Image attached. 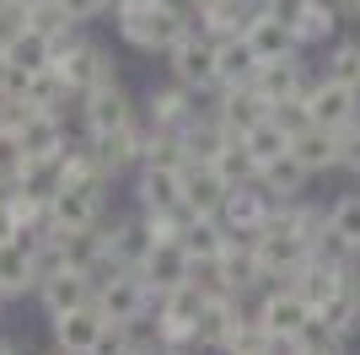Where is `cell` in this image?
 <instances>
[{"label": "cell", "mask_w": 360, "mask_h": 355, "mask_svg": "<svg viewBox=\"0 0 360 355\" xmlns=\"http://www.w3.org/2000/svg\"><path fill=\"white\" fill-rule=\"evenodd\" d=\"M188 27H194L188 6H178V0H119L113 6V32L135 54H167Z\"/></svg>", "instance_id": "cell-1"}, {"label": "cell", "mask_w": 360, "mask_h": 355, "mask_svg": "<svg viewBox=\"0 0 360 355\" xmlns=\"http://www.w3.org/2000/svg\"><path fill=\"white\" fill-rule=\"evenodd\" d=\"M54 70H60L65 81H70V92L81 97V92L113 81V75H119V59H113L108 44H97V38H86L81 27H70V32L54 38Z\"/></svg>", "instance_id": "cell-2"}, {"label": "cell", "mask_w": 360, "mask_h": 355, "mask_svg": "<svg viewBox=\"0 0 360 355\" xmlns=\"http://www.w3.org/2000/svg\"><path fill=\"white\" fill-rule=\"evenodd\" d=\"M108 216V183L103 178H65L54 199H49V226L81 232V226H103Z\"/></svg>", "instance_id": "cell-3"}, {"label": "cell", "mask_w": 360, "mask_h": 355, "mask_svg": "<svg viewBox=\"0 0 360 355\" xmlns=\"http://www.w3.org/2000/svg\"><path fill=\"white\" fill-rule=\"evenodd\" d=\"M162 59H167V75H172V81H183L188 92H199V97L221 92V70H215V38H205L199 27H188Z\"/></svg>", "instance_id": "cell-4"}, {"label": "cell", "mask_w": 360, "mask_h": 355, "mask_svg": "<svg viewBox=\"0 0 360 355\" xmlns=\"http://www.w3.org/2000/svg\"><path fill=\"white\" fill-rule=\"evenodd\" d=\"M91 301H97V312L108 323H129V318L156 307V291H150V280L140 269H108V275H97V296Z\"/></svg>", "instance_id": "cell-5"}, {"label": "cell", "mask_w": 360, "mask_h": 355, "mask_svg": "<svg viewBox=\"0 0 360 355\" xmlns=\"http://www.w3.org/2000/svg\"><path fill=\"white\" fill-rule=\"evenodd\" d=\"M75 108H81V130L86 135H108V130H124V124L140 118V97L124 87L119 75L103 81V87H91V92H81Z\"/></svg>", "instance_id": "cell-6"}, {"label": "cell", "mask_w": 360, "mask_h": 355, "mask_svg": "<svg viewBox=\"0 0 360 355\" xmlns=\"http://www.w3.org/2000/svg\"><path fill=\"white\" fill-rule=\"evenodd\" d=\"M199 113H205V108H199V92H188L183 81H172V75H167V87H150L146 97H140L146 130H178L183 135Z\"/></svg>", "instance_id": "cell-7"}, {"label": "cell", "mask_w": 360, "mask_h": 355, "mask_svg": "<svg viewBox=\"0 0 360 355\" xmlns=\"http://www.w3.org/2000/svg\"><path fill=\"white\" fill-rule=\"evenodd\" d=\"M97 237H103V275L108 269H140V259H146L150 248V221L146 216H124V221L113 226H97Z\"/></svg>", "instance_id": "cell-8"}, {"label": "cell", "mask_w": 360, "mask_h": 355, "mask_svg": "<svg viewBox=\"0 0 360 355\" xmlns=\"http://www.w3.org/2000/svg\"><path fill=\"white\" fill-rule=\"evenodd\" d=\"M307 118L323 124V130H345L360 118V92L345 87V81H333V75H317L312 87H307Z\"/></svg>", "instance_id": "cell-9"}, {"label": "cell", "mask_w": 360, "mask_h": 355, "mask_svg": "<svg viewBox=\"0 0 360 355\" xmlns=\"http://www.w3.org/2000/svg\"><path fill=\"white\" fill-rule=\"evenodd\" d=\"M32 296H38L44 318H60V312L86 307L91 296H97V275H86V269H44V280H38Z\"/></svg>", "instance_id": "cell-10"}, {"label": "cell", "mask_w": 360, "mask_h": 355, "mask_svg": "<svg viewBox=\"0 0 360 355\" xmlns=\"http://www.w3.org/2000/svg\"><path fill=\"white\" fill-rule=\"evenodd\" d=\"M11 130H16V140H22L27 156H60L70 146V130H65L60 108H22Z\"/></svg>", "instance_id": "cell-11"}, {"label": "cell", "mask_w": 360, "mask_h": 355, "mask_svg": "<svg viewBox=\"0 0 360 355\" xmlns=\"http://www.w3.org/2000/svg\"><path fill=\"white\" fill-rule=\"evenodd\" d=\"M274 216V199H269V189L264 183H237V189H226V205H221V226L231 237H253L258 226Z\"/></svg>", "instance_id": "cell-12"}, {"label": "cell", "mask_w": 360, "mask_h": 355, "mask_svg": "<svg viewBox=\"0 0 360 355\" xmlns=\"http://www.w3.org/2000/svg\"><path fill=\"white\" fill-rule=\"evenodd\" d=\"M103 328H108V318L97 312V301L49 318V334H54V350H60V355H91L97 340H103Z\"/></svg>", "instance_id": "cell-13"}, {"label": "cell", "mask_w": 360, "mask_h": 355, "mask_svg": "<svg viewBox=\"0 0 360 355\" xmlns=\"http://www.w3.org/2000/svg\"><path fill=\"white\" fill-rule=\"evenodd\" d=\"M146 118H135V124H124V130H108V135H86L91 146H97V162H103L108 178L119 173H135L140 162H146Z\"/></svg>", "instance_id": "cell-14"}, {"label": "cell", "mask_w": 360, "mask_h": 355, "mask_svg": "<svg viewBox=\"0 0 360 355\" xmlns=\"http://www.w3.org/2000/svg\"><path fill=\"white\" fill-rule=\"evenodd\" d=\"M199 307H205V296L194 291V285L183 280V285H172V291H162L156 296V328H162V340L167 344H188L194 340V318H199Z\"/></svg>", "instance_id": "cell-15"}, {"label": "cell", "mask_w": 360, "mask_h": 355, "mask_svg": "<svg viewBox=\"0 0 360 355\" xmlns=\"http://www.w3.org/2000/svg\"><path fill=\"white\" fill-rule=\"evenodd\" d=\"M242 312H248V301H242V296H210V301L199 307V318H194V340H188V350H210V355H221Z\"/></svg>", "instance_id": "cell-16"}, {"label": "cell", "mask_w": 360, "mask_h": 355, "mask_svg": "<svg viewBox=\"0 0 360 355\" xmlns=\"http://www.w3.org/2000/svg\"><path fill=\"white\" fill-rule=\"evenodd\" d=\"M248 87L264 97V103H290V97H307V87H312V75H307V59L290 54V59H264L258 65V75L248 81Z\"/></svg>", "instance_id": "cell-17"}, {"label": "cell", "mask_w": 360, "mask_h": 355, "mask_svg": "<svg viewBox=\"0 0 360 355\" xmlns=\"http://www.w3.org/2000/svg\"><path fill=\"white\" fill-rule=\"evenodd\" d=\"M135 205L146 216L183 205V167H162V162H140L135 167Z\"/></svg>", "instance_id": "cell-18"}, {"label": "cell", "mask_w": 360, "mask_h": 355, "mask_svg": "<svg viewBox=\"0 0 360 355\" xmlns=\"http://www.w3.org/2000/svg\"><path fill=\"white\" fill-rule=\"evenodd\" d=\"M188 248H183V237H150V248H146V259H140V275L150 280V291L162 296V291H172V285H183L188 280Z\"/></svg>", "instance_id": "cell-19"}, {"label": "cell", "mask_w": 360, "mask_h": 355, "mask_svg": "<svg viewBox=\"0 0 360 355\" xmlns=\"http://www.w3.org/2000/svg\"><path fill=\"white\" fill-rule=\"evenodd\" d=\"M44 280V264H38V253L11 237V242H0V301H22L27 291H38Z\"/></svg>", "instance_id": "cell-20"}, {"label": "cell", "mask_w": 360, "mask_h": 355, "mask_svg": "<svg viewBox=\"0 0 360 355\" xmlns=\"http://www.w3.org/2000/svg\"><path fill=\"white\" fill-rule=\"evenodd\" d=\"M258 11V0H188V22H194L205 38H231V32L248 27V16Z\"/></svg>", "instance_id": "cell-21"}, {"label": "cell", "mask_w": 360, "mask_h": 355, "mask_svg": "<svg viewBox=\"0 0 360 355\" xmlns=\"http://www.w3.org/2000/svg\"><path fill=\"white\" fill-rule=\"evenodd\" d=\"M210 113H215V124H221L226 135H248L253 124L269 118V103H264L253 87H221L215 103H210Z\"/></svg>", "instance_id": "cell-22"}, {"label": "cell", "mask_w": 360, "mask_h": 355, "mask_svg": "<svg viewBox=\"0 0 360 355\" xmlns=\"http://www.w3.org/2000/svg\"><path fill=\"white\" fill-rule=\"evenodd\" d=\"M226 189H231V183H226L210 162H188L183 167V205L194 210V216H215V221H221Z\"/></svg>", "instance_id": "cell-23"}, {"label": "cell", "mask_w": 360, "mask_h": 355, "mask_svg": "<svg viewBox=\"0 0 360 355\" xmlns=\"http://www.w3.org/2000/svg\"><path fill=\"white\" fill-rule=\"evenodd\" d=\"M290 156H296L301 167L312 178L333 173L339 167V130H323V124H301L296 135H290Z\"/></svg>", "instance_id": "cell-24"}, {"label": "cell", "mask_w": 360, "mask_h": 355, "mask_svg": "<svg viewBox=\"0 0 360 355\" xmlns=\"http://www.w3.org/2000/svg\"><path fill=\"white\" fill-rule=\"evenodd\" d=\"M242 38L253 44V54H258V65L264 59H290V54H301V44H296V32L280 22V16H269L264 6H258L253 16H248V27H242Z\"/></svg>", "instance_id": "cell-25"}, {"label": "cell", "mask_w": 360, "mask_h": 355, "mask_svg": "<svg viewBox=\"0 0 360 355\" xmlns=\"http://www.w3.org/2000/svg\"><path fill=\"white\" fill-rule=\"evenodd\" d=\"M258 183L269 189V199L274 205H290V199H307V189H312V173L296 162V156H274V162H264L258 167Z\"/></svg>", "instance_id": "cell-26"}, {"label": "cell", "mask_w": 360, "mask_h": 355, "mask_svg": "<svg viewBox=\"0 0 360 355\" xmlns=\"http://www.w3.org/2000/svg\"><path fill=\"white\" fill-rule=\"evenodd\" d=\"M215 70H221V87H248V81L258 75V54H253V44H248L242 32L221 38V44H215Z\"/></svg>", "instance_id": "cell-27"}, {"label": "cell", "mask_w": 360, "mask_h": 355, "mask_svg": "<svg viewBox=\"0 0 360 355\" xmlns=\"http://www.w3.org/2000/svg\"><path fill=\"white\" fill-rule=\"evenodd\" d=\"M339 22H345V16L333 11L328 0H312V6L301 11V22H296L290 32H296V44H301V49H328L333 38H339Z\"/></svg>", "instance_id": "cell-28"}, {"label": "cell", "mask_w": 360, "mask_h": 355, "mask_svg": "<svg viewBox=\"0 0 360 355\" xmlns=\"http://www.w3.org/2000/svg\"><path fill=\"white\" fill-rule=\"evenodd\" d=\"M210 167L226 178V183H231V189H237V183H253V178H258V162H253V151L242 146V135H226L221 146H215Z\"/></svg>", "instance_id": "cell-29"}, {"label": "cell", "mask_w": 360, "mask_h": 355, "mask_svg": "<svg viewBox=\"0 0 360 355\" xmlns=\"http://www.w3.org/2000/svg\"><path fill=\"white\" fill-rule=\"evenodd\" d=\"M226 242H231V232H226L215 216H194V221L183 226V248H188V259H221Z\"/></svg>", "instance_id": "cell-30"}, {"label": "cell", "mask_w": 360, "mask_h": 355, "mask_svg": "<svg viewBox=\"0 0 360 355\" xmlns=\"http://www.w3.org/2000/svg\"><path fill=\"white\" fill-rule=\"evenodd\" d=\"M65 103H75V92H70V81H65L54 65H44V70L27 75V108H60L65 113Z\"/></svg>", "instance_id": "cell-31"}, {"label": "cell", "mask_w": 360, "mask_h": 355, "mask_svg": "<svg viewBox=\"0 0 360 355\" xmlns=\"http://www.w3.org/2000/svg\"><path fill=\"white\" fill-rule=\"evenodd\" d=\"M242 146L253 151V162L264 167V162H274V156H285V151H290V130L280 124V118H264V124H253V130L242 135Z\"/></svg>", "instance_id": "cell-32"}, {"label": "cell", "mask_w": 360, "mask_h": 355, "mask_svg": "<svg viewBox=\"0 0 360 355\" xmlns=\"http://www.w3.org/2000/svg\"><path fill=\"white\" fill-rule=\"evenodd\" d=\"M323 75H333V81L360 92V38H333L328 59H323Z\"/></svg>", "instance_id": "cell-33"}, {"label": "cell", "mask_w": 360, "mask_h": 355, "mask_svg": "<svg viewBox=\"0 0 360 355\" xmlns=\"http://www.w3.org/2000/svg\"><path fill=\"white\" fill-rule=\"evenodd\" d=\"M11 65H22V70H44V65H54V44H49L44 32H32V27H22V32H11Z\"/></svg>", "instance_id": "cell-34"}, {"label": "cell", "mask_w": 360, "mask_h": 355, "mask_svg": "<svg viewBox=\"0 0 360 355\" xmlns=\"http://www.w3.org/2000/svg\"><path fill=\"white\" fill-rule=\"evenodd\" d=\"M296 344H301L307 355H345V344H349V340L328 323V318H323V312H312V318H307V328L296 334Z\"/></svg>", "instance_id": "cell-35"}, {"label": "cell", "mask_w": 360, "mask_h": 355, "mask_svg": "<svg viewBox=\"0 0 360 355\" xmlns=\"http://www.w3.org/2000/svg\"><path fill=\"white\" fill-rule=\"evenodd\" d=\"M22 167H27V151H22L16 130H0V189H11L22 178Z\"/></svg>", "instance_id": "cell-36"}, {"label": "cell", "mask_w": 360, "mask_h": 355, "mask_svg": "<svg viewBox=\"0 0 360 355\" xmlns=\"http://www.w3.org/2000/svg\"><path fill=\"white\" fill-rule=\"evenodd\" d=\"M60 6L70 11V22H75V27H91L97 16H108V11H113V0H60Z\"/></svg>", "instance_id": "cell-37"}, {"label": "cell", "mask_w": 360, "mask_h": 355, "mask_svg": "<svg viewBox=\"0 0 360 355\" xmlns=\"http://www.w3.org/2000/svg\"><path fill=\"white\" fill-rule=\"evenodd\" d=\"M27 27V0H0V32H22Z\"/></svg>", "instance_id": "cell-38"}, {"label": "cell", "mask_w": 360, "mask_h": 355, "mask_svg": "<svg viewBox=\"0 0 360 355\" xmlns=\"http://www.w3.org/2000/svg\"><path fill=\"white\" fill-rule=\"evenodd\" d=\"M16 232H22V216H16V205H11V194L0 189V242H11Z\"/></svg>", "instance_id": "cell-39"}, {"label": "cell", "mask_w": 360, "mask_h": 355, "mask_svg": "<svg viewBox=\"0 0 360 355\" xmlns=\"http://www.w3.org/2000/svg\"><path fill=\"white\" fill-rule=\"evenodd\" d=\"M328 6L345 16V22H355V16H360V0H328Z\"/></svg>", "instance_id": "cell-40"}, {"label": "cell", "mask_w": 360, "mask_h": 355, "mask_svg": "<svg viewBox=\"0 0 360 355\" xmlns=\"http://www.w3.org/2000/svg\"><path fill=\"white\" fill-rule=\"evenodd\" d=\"M146 355H188V344H167V340H162V344H150Z\"/></svg>", "instance_id": "cell-41"}, {"label": "cell", "mask_w": 360, "mask_h": 355, "mask_svg": "<svg viewBox=\"0 0 360 355\" xmlns=\"http://www.w3.org/2000/svg\"><path fill=\"white\" fill-rule=\"evenodd\" d=\"M11 65V32H0V70Z\"/></svg>", "instance_id": "cell-42"}, {"label": "cell", "mask_w": 360, "mask_h": 355, "mask_svg": "<svg viewBox=\"0 0 360 355\" xmlns=\"http://www.w3.org/2000/svg\"><path fill=\"white\" fill-rule=\"evenodd\" d=\"M113 6H119V0H113Z\"/></svg>", "instance_id": "cell-43"}, {"label": "cell", "mask_w": 360, "mask_h": 355, "mask_svg": "<svg viewBox=\"0 0 360 355\" xmlns=\"http://www.w3.org/2000/svg\"><path fill=\"white\" fill-rule=\"evenodd\" d=\"M258 355H264V350H258Z\"/></svg>", "instance_id": "cell-44"}, {"label": "cell", "mask_w": 360, "mask_h": 355, "mask_svg": "<svg viewBox=\"0 0 360 355\" xmlns=\"http://www.w3.org/2000/svg\"><path fill=\"white\" fill-rule=\"evenodd\" d=\"M301 355H307V350H301Z\"/></svg>", "instance_id": "cell-45"}]
</instances>
